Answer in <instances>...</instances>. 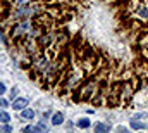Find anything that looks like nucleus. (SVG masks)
Instances as JSON below:
<instances>
[{
	"label": "nucleus",
	"mask_w": 148,
	"mask_h": 133,
	"mask_svg": "<svg viewBox=\"0 0 148 133\" xmlns=\"http://www.w3.org/2000/svg\"><path fill=\"white\" fill-rule=\"evenodd\" d=\"M28 26H29V23L28 21H23L21 24H16V28H14V31H12V36H21V35L24 33V30H28Z\"/></svg>",
	"instance_id": "f257e3e1"
},
{
	"label": "nucleus",
	"mask_w": 148,
	"mask_h": 133,
	"mask_svg": "<svg viewBox=\"0 0 148 133\" xmlns=\"http://www.w3.org/2000/svg\"><path fill=\"white\" fill-rule=\"evenodd\" d=\"M26 105H28V100H26V99H17L14 104H12V107H14L16 111H23Z\"/></svg>",
	"instance_id": "f03ea898"
},
{
	"label": "nucleus",
	"mask_w": 148,
	"mask_h": 133,
	"mask_svg": "<svg viewBox=\"0 0 148 133\" xmlns=\"http://www.w3.org/2000/svg\"><path fill=\"white\" fill-rule=\"evenodd\" d=\"M21 118H23V119H31V118H35V111H33V109H23Z\"/></svg>",
	"instance_id": "7ed1b4c3"
},
{
	"label": "nucleus",
	"mask_w": 148,
	"mask_h": 133,
	"mask_svg": "<svg viewBox=\"0 0 148 133\" xmlns=\"http://www.w3.org/2000/svg\"><path fill=\"white\" fill-rule=\"evenodd\" d=\"M50 40H52V38H50V35H48V33L41 35V36H40V45L45 48V47H48V45H50Z\"/></svg>",
	"instance_id": "20e7f679"
},
{
	"label": "nucleus",
	"mask_w": 148,
	"mask_h": 133,
	"mask_svg": "<svg viewBox=\"0 0 148 133\" xmlns=\"http://www.w3.org/2000/svg\"><path fill=\"white\" fill-rule=\"evenodd\" d=\"M109 125H105V123H98L97 126H95V132L97 133H105V132H109Z\"/></svg>",
	"instance_id": "39448f33"
},
{
	"label": "nucleus",
	"mask_w": 148,
	"mask_h": 133,
	"mask_svg": "<svg viewBox=\"0 0 148 133\" xmlns=\"http://www.w3.org/2000/svg\"><path fill=\"white\" fill-rule=\"evenodd\" d=\"M131 128H133V130H143V128H145V125H143L141 121H138V118H136V119H133V121H131Z\"/></svg>",
	"instance_id": "423d86ee"
},
{
	"label": "nucleus",
	"mask_w": 148,
	"mask_h": 133,
	"mask_svg": "<svg viewBox=\"0 0 148 133\" xmlns=\"http://www.w3.org/2000/svg\"><path fill=\"white\" fill-rule=\"evenodd\" d=\"M47 64H48V61H47V57L45 55H41V57H38V61H36V66L41 69V67H47Z\"/></svg>",
	"instance_id": "0eeeda50"
},
{
	"label": "nucleus",
	"mask_w": 148,
	"mask_h": 133,
	"mask_svg": "<svg viewBox=\"0 0 148 133\" xmlns=\"http://www.w3.org/2000/svg\"><path fill=\"white\" fill-rule=\"evenodd\" d=\"M62 121H64V116H62L60 112H57V114L53 116V119H52V123H53V125H60Z\"/></svg>",
	"instance_id": "6e6552de"
},
{
	"label": "nucleus",
	"mask_w": 148,
	"mask_h": 133,
	"mask_svg": "<svg viewBox=\"0 0 148 133\" xmlns=\"http://www.w3.org/2000/svg\"><path fill=\"white\" fill-rule=\"evenodd\" d=\"M9 119H10V116L5 111H0V123H9Z\"/></svg>",
	"instance_id": "1a4fd4ad"
},
{
	"label": "nucleus",
	"mask_w": 148,
	"mask_h": 133,
	"mask_svg": "<svg viewBox=\"0 0 148 133\" xmlns=\"http://www.w3.org/2000/svg\"><path fill=\"white\" fill-rule=\"evenodd\" d=\"M77 126L79 128H88L90 126V119H79L77 121Z\"/></svg>",
	"instance_id": "9d476101"
},
{
	"label": "nucleus",
	"mask_w": 148,
	"mask_h": 133,
	"mask_svg": "<svg viewBox=\"0 0 148 133\" xmlns=\"http://www.w3.org/2000/svg\"><path fill=\"white\" fill-rule=\"evenodd\" d=\"M140 16L145 17V19H148V9L147 7H141V9H140Z\"/></svg>",
	"instance_id": "9b49d317"
},
{
	"label": "nucleus",
	"mask_w": 148,
	"mask_h": 133,
	"mask_svg": "<svg viewBox=\"0 0 148 133\" xmlns=\"http://www.w3.org/2000/svg\"><path fill=\"white\" fill-rule=\"evenodd\" d=\"M7 132H10V126H7V125L0 126V133H7Z\"/></svg>",
	"instance_id": "f8f14e48"
},
{
	"label": "nucleus",
	"mask_w": 148,
	"mask_h": 133,
	"mask_svg": "<svg viewBox=\"0 0 148 133\" xmlns=\"http://www.w3.org/2000/svg\"><path fill=\"white\" fill-rule=\"evenodd\" d=\"M0 105H2V107H7V105H9V102H7L5 99H2V100H0Z\"/></svg>",
	"instance_id": "ddd939ff"
},
{
	"label": "nucleus",
	"mask_w": 148,
	"mask_h": 133,
	"mask_svg": "<svg viewBox=\"0 0 148 133\" xmlns=\"http://www.w3.org/2000/svg\"><path fill=\"white\" fill-rule=\"evenodd\" d=\"M40 130H47V123H45V121L40 123Z\"/></svg>",
	"instance_id": "4468645a"
},
{
	"label": "nucleus",
	"mask_w": 148,
	"mask_h": 133,
	"mask_svg": "<svg viewBox=\"0 0 148 133\" xmlns=\"http://www.w3.org/2000/svg\"><path fill=\"white\" fill-rule=\"evenodd\" d=\"M29 0H16V3H19V5H24V3H28Z\"/></svg>",
	"instance_id": "2eb2a0df"
},
{
	"label": "nucleus",
	"mask_w": 148,
	"mask_h": 133,
	"mask_svg": "<svg viewBox=\"0 0 148 133\" xmlns=\"http://www.w3.org/2000/svg\"><path fill=\"white\" fill-rule=\"evenodd\" d=\"M3 92H5V85H3V83H0V95H2Z\"/></svg>",
	"instance_id": "dca6fc26"
}]
</instances>
